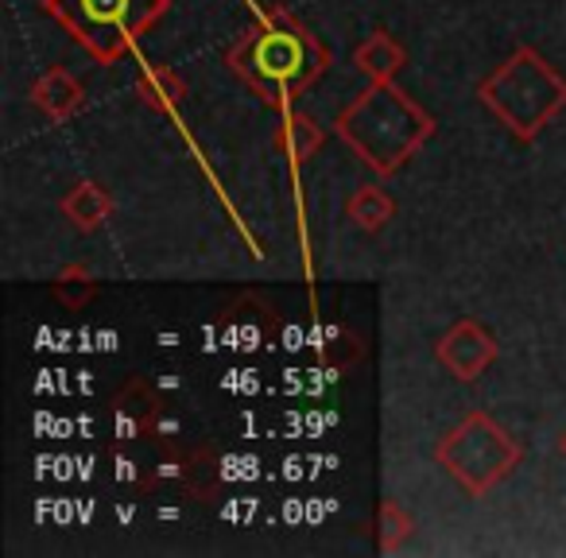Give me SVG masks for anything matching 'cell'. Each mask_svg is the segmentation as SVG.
<instances>
[{
    "label": "cell",
    "instance_id": "cell-12",
    "mask_svg": "<svg viewBox=\"0 0 566 558\" xmlns=\"http://www.w3.org/2000/svg\"><path fill=\"white\" fill-rule=\"evenodd\" d=\"M136 94L144 97V105H151L156 113H175L187 97V82L171 71V66H144L136 74Z\"/></svg>",
    "mask_w": 566,
    "mask_h": 558
},
{
    "label": "cell",
    "instance_id": "cell-16",
    "mask_svg": "<svg viewBox=\"0 0 566 558\" xmlns=\"http://www.w3.org/2000/svg\"><path fill=\"white\" fill-rule=\"evenodd\" d=\"M558 450H563V454H566V434H563V439H558Z\"/></svg>",
    "mask_w": 566,
    "mask_h": 558
},
{
    "label": "cell",
    "instance_id": "cell-3",
    "mask_svg": "<svg viewBox=\"0 0 566 558\" xmlns=\"http://www.w3.org/2000/svg\"><path fill=\"white\" fill-rule=\"evenodd\" d=\"M478 97L516 140H535L566 109V78L535 48H516L478 82Z\"/></svg>",
    "mask_w": 566,
    "mask_h": 558
},
{
    "label": "cell",
    "instance_id": "cell-15",
    "mask_svg": "<svg viewBox=\"0 0 566 558\" xmlns=\"http://www.w3.org/2000/svg\"><path fill=\"white\" fill-rule=\"evenodd\" d=\"M377 527H380V550H385V555H392V550H400L403 539L411 535V516L396 501H380Z\"/></svg>",
    "mask_w": 566,
    "mask_h": 558
},
{
    "label": "cell",
    "instance_id": "cell-9",
    "mask_svg": "<svg viewBox=\"0 0 566 558\" xmlns=\"http://www.w3.org/2000/svg\"><path fill=\"white\" fill-rule=\"evenodd\" d=\"M403 63H408V51H403L385 28H377V32L357 43V51H354V66L369 82H392L396 74L403 71Z\"/></svg>",
    "mask_w": 566,
    "mask_h": 558
},
{
    "label": "cell",
    "instance_id": "cell-4",
    "mask_svg": "<svg viewBox=\"0 0 566 558\" xmlns=\"http://www.w3.org/2000/svg\"><path fill=\"white\" fill-rule=\"evenodd\" d=\"M167 9L171 0H43V12L102 66L120 63Z\"/></svg>",
    "mask_w": 566,
    "mask_h": 558
},
{
    "label": "cell",
    "instance_id": "cell-6",
    "mask_svg": "<svg viewBox=\"0 0 566 558\" xmlns=\"http://www.w3.org/2000/svg\"><path fill=\"white\" fill-rule=\"evenodd\" d=\"M434 357H439V365L454 380L473 385V380L496 361V338L481 323H473V318H458V323L439 338Z\"/></svg>",
    "mask_w": 566,
    "mask_h": 558
},
{
    "label": "cell",
    "instance_id": "cell-2",
    "mask_svg": "<svg viewBox=\"0 0 566 558\" xmlns=\"http://www.w3.org/2000/svg\"><path fill=\"white\" fill-rule=\"evenodd\" d=\"M334 133L373 175L388 179L431 140L434 117L396 82H369V90L338 113Z\"/></svg>",
    "mask_w": 566,
    "mask_h": 558
},
{
    "label": "cell",
    "instance_id": "cell-5",
    "mask_svg": "<svg viewBox=\"0 0 566 558\" xmlns=\"http://www.w3.org/2000/svg\"><path fill=\"white\" fill-rule=\"evenodd\" d=\"M520 457H524L520 442L512 439L496 419H489L485 411H470V415L450 434H442V442L434 446V462H439L470 496H485L489 488L509 481L512 470L520 465Z\"/></svg>",
    "mask_w": 566,
    "mask_h": 558
},
{
    "label": "cell",
    "instance_id": "cell-10",
    "mask_svg": "<svg viewBox=\"0 0 566 558\" xmlns=\"http://www.w3.org/2000/svg\"><path fill=\"white\" fill-rule=\"evenodd\" d=\"M59 210H63V218L71 221L78 233H94V229H102L105 221H109L113 198H109V190L97 187V182H74L63 194Z\"/></svg>",
    "mask_w": 566,
    "mask_h": 558
},
{
    "label": "cell",
    "instance_id": "cell-7",
    "mask_svg": "<svg viewBox=\"0 0 566 558\" xmlns=\"http://www.w3.org/2000/svg\"><path fill=\"white\" fill-rule=\"evenodd\" d=\"M113 419H117V442H140L151 439L159 423V396L151 392V385L144 377L128 380L113 400Z\"/></svg>",
    "mask_w": 566,
    "mask_h": 558
},
{
    "label": "cell",
    "instance_id": "cell-1",
    "mask_svg": "<svg viewBox=\"0 0 566 558\" xmlns=\"http://www.w3.org/2000/svg\"><path fill=\"white\" fill-rule=\"evenodd\" d=\"M226 66L272 109H292L331 66L326 43L295 12L272 9L256 17L226 51Z\"/></svg>",
    "mask_w": 566,
    "mask_h": 558
},
{
    "label": "cell",
    "instance_id": "cell-11",
    "mask_svg": "<svg viewBox=\"0 0 566 558\" xmlns=\"http://www.w3.org/2000/svg\"><path fill=\"white\" fill-rule=\"evenodd\" d=\"M323 144H326V128L315 117H307V113H287L280 133H275V148L292 159V164H307L311 156L323 151Z\"/></svg>",
    "mask_w": 566,
    "mask_h": 558
},
{
    "label": "cell",
    "instance_id": "cell-13",
    "mask_svg": "<svg viewBox=\"0 0 566 558\" xmlns=\"http://www.w3.org/2000/svg\"><path fill=\"white\" fill-rule=\"evenodd\" d=\"M392 213H396V202L380 187H373V182L369 187H357L346 202V218L354 221L361 233H380V229L392 221Z\"/></svg>",
    "mask_w": 566,
    "mask_h": 558
},
{
    "label": "cell",
    "instance_id": "cell-8",
    "mask_svg": "<svg viewBox=\"0 0 566 558\" xmlns=\"http://www.w3.org/2000/svg\"><path fill=\"white\" fill-rule=\"evenodd\" d=\"M32 105L43 109L51 120H66L86 105V94H82V82L74 78L63 66H51L48 74H40V82L32 86Z\"/></svg>",
    "mask_w": 566,
    "mask_h": 558
},
{
    "label": "cell",
    "instance_id": "cell-14",
    "mask_svg": "<svg viewBox=\"0 0 566 558\" xmlns=\"http://www.w3.org/2000/svg\"><path fill=\"white\" fill-rule=\"evenodd\" d=\"M51 295L63 303L66 310H82L97 299V280L86 264H66L63 272L51 280Z\"/></svg>",
    "mask_w": 566,
    "mask_h": 558
}]
</instances>
